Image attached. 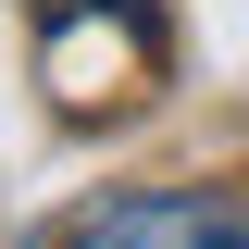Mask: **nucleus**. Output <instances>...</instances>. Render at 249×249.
Wrapping results in <instances>:
<instances>
[{
    "mask_svg": "<svg viewBox=\"0 0 249 249\" xmlns=\"http://www.w3.org/2000/svg\"><path fill=\"white\" fill-rule=\"evenodd\" d=\"M75 249H249V199L237 187H150V199H112L100 224H75Z\"/></svg>",
    "mask_w": 249,
    "mask_h": 249,
    "instance_id": "nucleus-2",
    "label": "nucleus"
},
{
    "mask_svg": "<svg viewBox=\"0 0 249 249\" xmlns=\"http://www.w3.org/2000/svg\"><path fill=\"white\" fill-rule=\"evenodd\" d=\"M37 88H50L62 124H112L150 100L162 75V13L150 0H37Z\"/></svg>",
    "mask_w": 249,
    "mask_h": 249,
    "instance_id": "nucleus-1",
    "label": "nucleus"
}]
</instances>
